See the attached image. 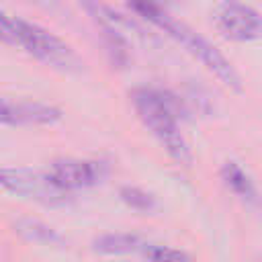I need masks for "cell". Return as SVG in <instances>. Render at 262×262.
<instances>
[{
  "label": "cell",
  "instance_id": "9",
  "mask_svg": "<svg viewBox=\"0 0 262 262\" xmlns=\"http://www.w3.org/2000/svg\"><path fill=\"white\" fill-rule=\"evenodd\" d=\"M221 180L223 184L237 196L242 199L246 205H252L256 207L258 205V190H256V184L252 180V176L233 160L225 162L223 168H221Z\"/></svg>",
  "mask_w": 262,
  "mask_h": 262
},
{
  "label": "cell",
  "instance_id": "4",
  "mask_svg": "<svg viewBox=\"0 0 262 262\" xmlns=\"http://www.w3.org/2000/svg\"><path fill=\"white\" fill-rule=\"evenodd\" d=\"M0 186L16 196L35 201L45 207L66 205L70 194L61 190L49 174L27 168H0Z\"/></svg>",
  "mask_w": 262,
  "mask_h": 262
},
{
  "label": "cell",
  "instance_id": "14",
  "mask_svg": "<svg viewBox=\"0 0 262 262\" xmlns=\"http://www.w3.org/2000/svg\"><path fill=\"white\" fill-rule=\"evenodd\" d=\"M0 41L8 45H16L14 37V18H10L2 8H0Z\"/></svg>",
  "mask_w": 262,
  "mask_h": 262
},
{
  "label": "cell",
  "instance_id": "7",
  "mask_svg": "<svg viewBox=\"0 0 262 262\" xmlns=\"http://www.w3.org/2000/svg\"><path fill=\"white\" fill-rule=\"evenodd\" d=\"M84 8L88 10V14L92 16V20L96 23V27L100 29L104 47L113 59V63L117 66H125L129 61V43L123 35V20L121 14L113 12L108 6L96 2V0H86Z\"/></svg>",
  "mask_w": 262,
  "mask_h": 262
},
{
  "label": "cell",
  "instance_id": "2",
  "mask_svg": "<svg viewBox=\"0 0 262 262\" xmlns=\"http://www.w3.org/2000/svg\"><path fill=\"white\" fill-rule=\"evenodd\" d=\"M131 102H133V108H135L139 121L162 143L166 154L178 166H190L192 156H190L188 143L180 131L174 100L158 88L141 86L131 92Z\"/></svg>",
  "mask_w": 262,
  "mask_h": 262
},
{
  "label": "cell",
  "instance_id": "11",
  "mask_svg": "<svg viewBox=\"0 0 262 262\" xmlns=\"http://www.w3.org/2000/svg\"><path fill=\"white\" fill-rule=\"evenodd\" d=\"M14 231L18 235H23L29 242L35 244H55L59 242V235L45 223L37 221V219H18L14 223Z\"/></svg>",
  "mask_w": 262,
  "mask_h": 262
},
{
  "label": "cell",
  "instance_id": "6",
  "mask_svg": "<svg viewBox=\"0 0 262 262\" xmlns=\"http://www.w3.org/2000/svg\"><path fill=\"white\" fill-rule=\"evenodd\" d=\"M111 166L104 160H88V158H61L55 160L49 168L51 180L66 192L92 188L104 182Z\"/></svg>",
  "mask_w": 262,
  "mask_h": 262
},
{
  "label": "cell",
  "instance_id": "10",
  "mask_svg": "<svg viewBox=\"0 0 262 262\" xmlns=\"http://www.w3.org/2000/svg\"><path fill=\"white\" fill-rule=\"evenodd\" d=\"M145 239L139 235H131V233H106L94 239V252L98 254H139L145 248Z\"/></svg>",
  "mask_w": 262,
  "mask_h": 262
},
{
  "label": "cell",
  "instance_id": "8",
  "mask_svg": "<svg viewBox=\"0 0 262 262\" xmlns=\"http://www.w3.org/2000/svg\"><path fill=\"white\" fill-rule=\"evenodd\" d=\"M61 119V111L51 104L31 100L0 98V125L25 127V125H53Z\"/></svg>",
  "mask_w": 262,
  "mask_h": 262
},
{
  "label": "cell",
  "instance_id": "13",
  "mask_svg": "<svg viewBox=\"0 0 262 262\" xmlns=\"http://www.w3.org/2000/svg\"><path fill=\"white\" fill-rule=\"evenodd\" d=\"M141 258H147V260H188L190 256L182 250H174L170 246L147 242L145 248L141 250Z\"/></svg>",
  "mask_w": 262,
  "mask_h": 262
},
{
  "label": "cell",
  "instance_id": "1",
  "mask_svg": "<svg viewBox=\"0 0 262 262\" xmlns=\"http://www.w3.org/2000/svg\"><path fill=\"white\" fill-rule=\"evenodd\" d=\"M129 6L139 16H143L147 23H151L162 33H166L172 41H176L186 53H190L194 59H199L201 66L207 68L221 84H225L227 88H231L235 92L242 90L239 76L233 70V66L229 63V59H225V55L213 43H209L203 35H199L184 20L176 18L174 14H170L156 0H129Z\"/></svg>",
  "mask_w": 262,
  "mask_h": 262
},
{
  "label": "cell",
  "instance_id": "5",
  "mask_svg": "<svg viewBox=\"0 0 262 262\" xmlns=\"http://www.w3.org/2000/svg\"><path fill=\"white\" fill-rule=\"evenodd\" d=\"M215 29L229 41L250 43L260 39L262 23L258 10L235 0H223L213 10Z\"/></svg>",
  "mask_w": 262,
  "mask_h": 262
},
{
  "label": "cell",
  "instance_id": "12",
  "mask_svg": "<svg viewBox=\"0 0 262 262\" xmlns=\"http://www.w3.org/2000/svg\"><path fill=\"white\" fill-rule=\"evenodd\" d=\"M119 196L129 209L139 211V213H151L158 207L156 196L143 188H137V186H123L119 190Z\"/></svg>",
  "mask_w": 262,
  "mask_h": 262
},
{
  "label": "cell",
  "instance_id": "3",
  "mask_svg": "<svg viewBox=\"0 0 262 262\" xmlns=\"http://www.w3.org/2000/svg\"><path fill=\"white\" fill-rule=\"evenodd\" d=\"M14 37L16 45H20L29 55H33L45 66H51L61 72H78L82 68L80 57L63 39L35 23L14 18Z\"/></svg>",
  "mask_w": 262,
  "mask_h": 262
}]
</instances>
